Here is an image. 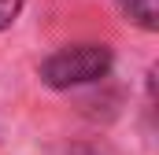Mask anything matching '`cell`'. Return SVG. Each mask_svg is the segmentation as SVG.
<instances>
[{
  "label": "cell",
  "instance_id": "obj_1",
  "mask_svg": "<svg viewBox=\"0 0 159 155\" xmlns=\"http://www.w3.org/2000/svg\"><path fill=\"white\" fill-rule=\"evenodd\" d=\"M107 67H111L107 44H70L41 63V78L52 89H70V85H85V81L104 78Z\"/></svg>",
  "mask_w": 159,
  "mask_h": 155
},
{
  "label": "cell",
  "instance_id": "obj_2",
  "mask_svg": "<svg viewBox=\"0 0 159 155\" xmlns=\"http://www.w3.org/2000/svg\"><path fill=\"white\" fill-rule=\"evenodd\" d=\"M122 11L137 26H144V30H156L159 26V0H122Z\"/></svg>",
  "mask_w": 159,
  "mask_h": 155
},
{
  "label": "cell",
  "instance_id": "obj_3",
  "mask_svg": "<svg viewBox=\"0 0 159 155\" xmlns=\"http://www.w3.org/2000/svg\"><path fill=\"white\" fill-rule=\"evenodd\" d=\"M19 7H22V0H0V30H7V26L15 22Z\"/></svg>",
  "mask_w": 159,
  "mask_h": 155
}]
</instances>
